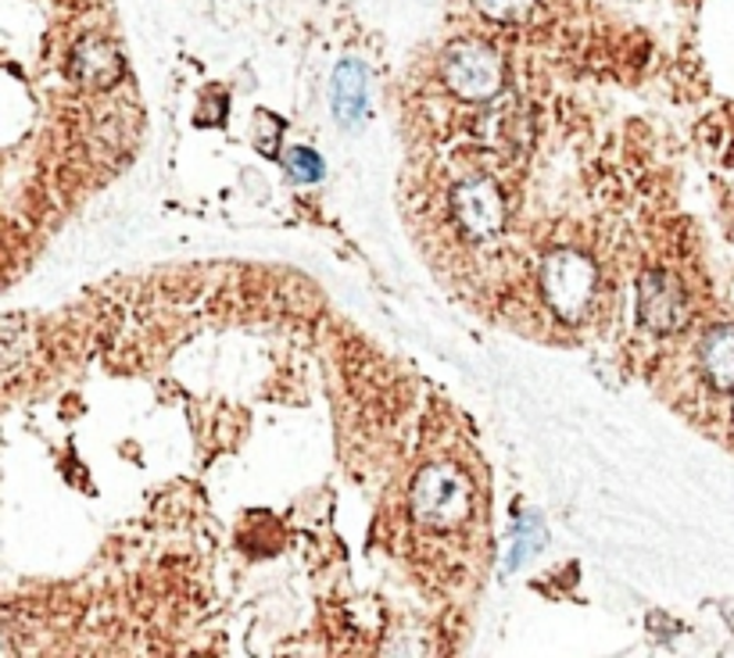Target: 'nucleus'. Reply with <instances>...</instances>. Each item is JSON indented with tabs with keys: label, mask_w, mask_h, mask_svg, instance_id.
Here are the masks:
<instances>
[{
	"label": "nucleus",
	"mask_w": 734,
	"mask_h": 658,
	"mask_svg": "<svg viewBox=\"0 0 734 658\" xmlns=\"http://www.w3.org/2000/svg\"><path fill=\"white\" fill-rule=\"evenodd\" d=\"M452 211L455 222L463 226V233L473 240H492L506 226V201L492 179H469L452 194Z\"/></svg>",
	"instance_id": "5"
},
{
	"label": "nucleus",
	"mask_w": 734,
	"mask_h": 658,
	"mask_svg": "<svg viewBox=\"0 0 734 658\" xmlns=\"http://www.w3.org/2000/svg\"><path fill=\"white\" fill-rule=\"evenodd\" d=\"M473 4H477L484 19L509 25V22H527L534 8H538V0H473Z\"/></svg>",
	"instance_id": "9"
},
{
	"label": "nucleus",
	"mask_w": 734,
	"mask_h": 658,
	"mask_svg": "<svg viewBox=\"0 0 734 658\" xmlns=\"http://www.w3.org/2000/svg\"><path fill=\"white\" fill-rule=\"evenodd\" d=\"M287 168H290V173H294L298 179H319V176H323L319 155H312V150H304V147L290 150V155H287Z\"/></svg>",
	"instance_id": "10"
},
{
	"label": "nucleus",
	"mask_w": 734,
	"mask_h": 658,
	"mask_svg": "<svg viewBox=\"0 0 734 658\" xmlns=\"http://www.w3.org/2000/svg\"><path fill=\"white\" fill-rule=\"evenodd\" d=\"M409 509L416 515V523L426 530H452L463 523L473 509L469 483L466 477H458L452 466H431L412 483Z\"/></svg>",
	"instance_id": "1"
},
{
	"label": "nucleus",
	"mask_w": 734,
	"mask_h": 658,
	"mask_svg": "<svg viewBox=\"0 0 734 658\" xmlns=\"http://www.w3.org/2000/svg\"><path fill=\"white\" fill-rule=\"evenodd\" d=\"M72 69L80 72V80L90 86H108L118 80L122 58L108 40H83L80 48H75Z\"/></svg>",
	"instance_id": "7"
},
{
	"label": "nucleus",
	"mask_w": 734,
	"mask_h": 658,
	"mask_svg": "<svg viewBox=\"0 0 734 658\" xmlns=\"http://www.w3.org/2000/svg\"><path fill=\"white\" fill-rule=\"evenodd\" d=\"M333 104L341 118H355L365 108V75L359 65H341L333 80Z\"/></svg>",
	"instance_id": "8"
},
{
	"label": "nucleus",
	"mask_w": 734,
	"mask_h": 658,
	"mask_svg": "<svg viewBox=\"0 0 734 658\" xmlns=\"http://www.w3.org/2000/svg\"><path fill=\"white\" fill-rule=\"evenodd\" d=\"M441 75L455 97L463 101H492L502 83H506V69H502V58L480 40H463L452 43L441 61Z\"/></svg>",
	"instance_id": "3"
},
{
	"label": "nucleus",
	"mask_w": 734,
	"mask_h": 658,
	"mask_svg": "<svg viewBox=\"0 0 734 658\" xmlns=\"http://www.w3.org/2000/svg\"><path fill=\"white\" fill-rule=\"evenodd\" d=\"M688 315V294L678 275H670L663 269H652L641 275L638 283V323L649 333H678L684 330Z\"/></svg>",
	"instance_id": "4"
},
{
	"label": "nucleus",
	"mask_w": 734,
	"mask_h": 658,
	"mask_svg": "<svg viewBox=\"0 0 734 658\" xmlns=\"http://www.w3.org/2000/svg\"><path fill=\"white\" fill-rule=\"evenodd\" d=\"M541 290L545 301L562 318H580L595 301V290H599V269L588 254L580 251H552L541 265Z\"/></svg>",
	"instance_id": "2"
},
{
	"label": "nucleus",
	"mask_w": 734,
	"mask_h": 658,
	"mask_svg": "<svg viewBox=\"0 0 734 658\" xmlns=\"http://www.w3.org/2000/svg\"><path fill=\"white\" fill-rule=\"evenodd\" d=\"M727 623L734 626V605H727Z\"/></svg>",
	"instance_id": "11"
},
{
	"label": "nucleus",
	"mask_w": 734,
	"mask_h": 658,
	"mask_svg": "<svg viewBox=\"0 0 734 658\" xmlns=\"http://www.w3.org/2000/svg\"><path fill=\"white\" fill-rule=\"evenodd\" d=\"M699 365L716 390H734V326H716L702 336Z\"/></svg>",
	"instance_id": "6"
}]
</instances>
